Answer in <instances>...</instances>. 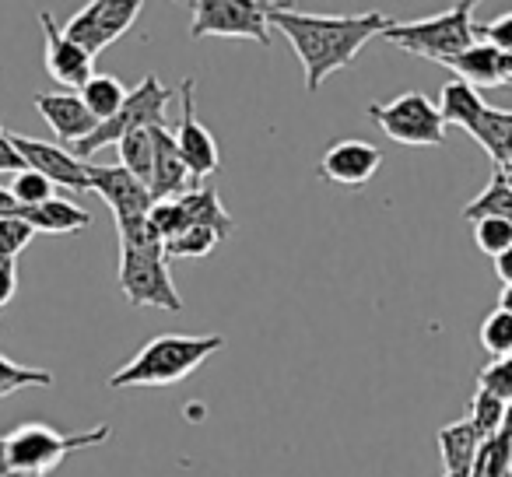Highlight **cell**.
<instances>
[{
  "mask_svg": "<svg viewBox=\"0 0 512 477\" xmlns=\"http://www.w3.org/2000/svg\"><path fill=\"white\" fill-rule=\"evenodd\" d=\"M271 29L285 32L295 57L306 67V92H320V85L330 74L355 64L362 46L369 39L383 36L393 25L390 15L369 11V15H302L288 4L267 8Z\"/></svg>",
  "mask_w": 512,
  "mask_h": 477,
  "instance_id": "obj_1",
  "label": "cell"
},
{
  "mask_svg": "<svg viewBox=\"0 0 512 477\" xmlns=\"http://www.w3.org/2000/svg\"><path fill=\"white\" fill-rule=\"evenodd\" d=\"M221 348H225V337L221 334H158L120 372L109 376V386L113 390H144L148 386L151 390V386L183 383L193 369H200Z\"/></svg>",
  "mask_w": 512,
  "mask_h": 477,
  "instance_id": "obj_2",
  "label": "cell"
},
{
  "mask_svg": "<svg viewBox=\"0 0 512 477\" xmlns=\"http://www.w3.org/2000/svg\"><path fill=\"white\" fill-rule=\"evenodd\" d=\"M109 439H113L109 425H95L88 432H60L46 421H29V425H18L15 432L0 435V477H50L71 453L106 446Z\"/></svg>",
  "mask_w": 512,
  "mask_h": 477,
  "instance_id": "obj_3",
  "label": "cell"
},
{
  "mask_svg": "<svg viewBox=\"0 0 512 477\" xmlns=\"http://www.w3.org/2000/svg\"><path fill=\"white\" fill-rule=\"evenodd\" d=\"M386 43L397 50L414 53V57L435 60V64H449L463 50L477 43V22H474V4L463 0L456 8L442 11L435 18H418V22H393L383 32Z\"/></svg>",
  "mask_w": 512,
  "mask_h": 477,
  "instance_id": "obj_4",
  "label": "cell"
},
{
  "mask_svg": "<svg viewBox=\"0 0 512 477\" xmlns=\"http://www.w3.org/2000/svg\"><path fill=\"white\" fill-rule=\"evenodd\" d=\"M123 299L141 309H162V313H183L176 285L169 274L165 246H127L120 243V271H116Z\"/></svg>",
  "mask_w": 512,
  "mask_h": 477,
  "instance_id": "obj_5",
  "label": "cell"
},
{
  "mask_svg": "<svg viewBox=\"0 0 512 477\" xmlns=\"http://www.w3.org/2000/svg\"><path fill=\"white\" fill-rule=\"evenodd\" d=\"M172 92L158 81V74H144L141 85L134 92H127V102L120 106V113L113 120L99 123L85 141H78L71 151L78 162H88V155H95L99 148H109V144H120L127 134L134 130H155L165 127V106H169Z\"/></svg>",
  "mask_w": 512,
  "mask_h": 477,
  "instance_id": "obj_6",
  "label": "cell"
},
{
  "mask_svg": "<svg viewBox=\"0 0 512 477\" xmlns=\"http://www.w3.org/2000/svg\"><path fill=\"white\" fill-rule=\"evenodd\" d=\"M369 120L383 130L390 141L411 144V148H442L446 144V120L439 106L421 92H404L369 106Z\"/></svg>",
  "mask_w": 512,
  "mask_h": 477,
  "instance_id": "obj_7",
  "label": "cell"
},
{
  "mask_svg": "<svg viewBox=\"0 0 512 477\" xmlns=\"http://www.w3.org/2000/svg\"><path fill=\"white\" fill-rule=\"evenodd\" d=\"M271 4L256 0H193L190 4V36L193 39H253L271 46Z\"/></svg>",
  "mask_w": 512,
  "mask_h": 477,
  "instance_id": "obj_8",
  "label": "cell"
},
{
  "mask_svg": "<svg viewBox=\"0 0 512 477\" xmlns=\"http://www.w3.org/2000/svg\"><path fill=\"white\" fill-rule=\"evenodd\" d=\"M137 18H141L137 0H92L64 25V36L95 60L106 46L127 36Z\"/></svg>",
  "mask_w": 512,
  "mask_h": 477,
  "instance_id": "obj_9",
  "label": "cell"
},
{
  "mask_svg": "<svg viewBox=\"0 0 512 477\" xmlns=\"http://www.w3.org/2000/svg\"><path fill=\"white\" fill-rule=\"evenodd\" d=\"M197 81L193 78H183L179 81V106H183V120L176 127V148L183 155V162L190 165L193 179H204V176H214L221 165V155H218V141L214 134L197 120Z\"/></svg>",
  "mask_w": 512,
  "mask_h": 477,
  "instance_id": "obj_10",
  "label": "cell"
},
{
  "mask_svg": "<svg viewBox=\"0 0 512 477\" xmlns=\"http://www.w3.org/2000/svg\"><path fill=\"white\" fill-rule=\"evenodd\" d=\"M88 190H95L113 211L116 225H127V221H141L151 211V190L141 179L130 176L123 165H95L88 162Z\"/></svg>",
  "mask_w": 512,
  "mask_h": 477,
  "instance_id": "obj_11",
  "label": "cell"
},
{
  "mask_svg": "<svg viewBox=\"0 0 512 477\" xmlns=\"http://www.w3.org/2000/svg\"><path fill=\"white\" fill-rule=\"evenodd\" d=\"M11 141H15L18 155L25 158V169L46 176L53 186H67L74 193L88 190V162H78L67 148L50 141H36V137L25 134H11Z\"/></svg>",
  "mask_w": 512,
  "mask_h": 477,
  "instance_id": "obj_12",
  "label": "cell"
},
{
  "mask_svg": "<svg viewBox=\"0 0 512 477\" xmlns=\"http://www.w3.org/2000/svg\"><path fill=\"white\" fill-rule=\"evenodd\" d=\"M383 165V151L369 141H334L320 158V176L334 186H365Z\"/></svg>",
  "mask_w": 512,
  "mask_h": 477,
  "instance_id": "obj_13",
  "label": "cell"
},
{
  "mask_svg": "<svg viewBox=\"0 0 512 477\" xmlns=\"http://www.w3.org/2000/svg\"><path fill=\"white\" fill-rule=\"evenodd\" d=\"M39 25H43V39H46V74L57 85L78 88L81 92L92 81V57L64 36V29H60L50 11L39 15Z\"/></svg>",
  "mask_w": 512,
  "mask_h": 477,
  "instance_id": "obj_14",
  "label": "cell"
},
{
  "mask_svg": "<svg viewBox=\"0 0 512 477\" xmlns=\"http://www.w3.org/2000/svg\"><path fill=\"white\" fill-rule=\"evenodd\" d=\"M32 106L39 109L50 130L60 137V148H74L78 141H85L99 120L85 109L81 95H67V92H36L32 95Z\"/></svg>",
  "mask_w": 512,
  "mask_h": 477,
  "instance_id": "obj_15",
  "label": "cell"
},
{
  "mask_svg": "<svg viewBox=\"0 0 512 477\" xmlns=\"http://www.w3.org/2000/svg\"><path fill=\"white\" fill-rule=\"evenodd\" d=\"M151 137H155V165H151V183H148L151 200L158 204V200H176V197H183V193L197 190V179H193L190 165L179 155L172 130L155 127Z\"/></svg>",
  "mask_w": 512,
  "mask_h": 477,
  "instance_id": "obj_16",
  "label": "cell"
},
{
  "mask_svg": "<svg viewBox=\"0 0 512 477\" xmlns=\"http://www.w3.org/2000/svg\"><path fill=\"white\" fill-rule=\"evenodd\" d=\"M446 67L460 74V81H467V85L477 88V92H484V88H502V74H498L502 53H498L491 43H484V39H477L470 50H463L460 57L449 60Z\"/></svg>",
  "mask_w": 512,
  "mask_h": 477,
  "instance_id": "obj_17",
  "label": "cell"
},
{
  "mask_svg": "<svg viewBox=\"0 0 512 477\" xmlns=\"http://www.w3.org/2000/svg\"><path fill=\"white\" fill-rule=\"evenodd\" d=\"M477 449H481V435L474 432V425L467 418L439 428V453L446 474H470Z\"/></svg>",
  "mask_w": 512,
  "mask_h": 477,
  "instance_id": "obj_18",
  "label": "cell"
},
{
  "mask_svg": "<svg viewBox=\"0 0 512 477\" xmlns=\"http://www.w3.org/2000/svg\"><path fill=\"white\" fill-rule=\"evenodd\" d=\"M470 137L488 151L495 169H509L512 165V113L509 109L488 106L481 113V120H477V127L470 130Z\"/></svg>",
  "mask_w": 512,
  "mask_h": 477,
  "instance_id": "obj_19",
  "label": "cell"
},
{
  "mask_svg": "<svg viewBox=\"0 0 512 477\" xmlns=\"http://www.w3.org/2000/svg\"><path fill=\"white\" fill-rule=\"evenodd\" d=\"M179 204H183L186 218H190V228H211L214 235H221V243L232 235L235 221H232V214L225 211V204H221L214 186H197V190L183 193Z\"/></svg>",
  "mask_w": 512,
  "mask_h": 477,
  "instance_id": "obj_20",
  "label": "cell"
},
{
  "mask_svg": "<svg viewBox=\"0 0 512 477\" xmlns=\"http://www.w3.org/2000/svg\"><path fill=\"white\" fill-rule=\"evenodd\" d=\"M25 221H32V228H36L39 235H78L81 228L92 225V214L74 204V200L57 197V200H50V204L25 211Z\"/></svg>",
  "mask_w": 512,
  "mask_h": 477,
  "instance_id": "obj_21",
  "label": "cell"
},
{
  "mask_svg": "<svg viewBox=\"0 0 512 477\" xmlns=\"http://www.w3.org/2000/svg\"><path fill=\"white\" fill-rule=\"evenodd\" d=\"M439 113H442V120H446V127L453 123V127H460V130H474L477 127V120H481V113L488 109V102L481 99V92L477 88H470L467 81H449L446 88H442V95H439Z\"/></svg>",
  "mask_w": 512,
  "mask_h": 477,
  "instance_id": "obj_22",
  "label": "cell"
},
{
  "mask_svg": "<svg viewBox=\"0 0 512 477\" xmlns=\"http://www.w3.org/2000/svg\"><path fill=\"white\" fill-rule=\"evenodd\" d=\"M81 102H85V109L95 120L106 123V120H113L123 102H127V85H123L120 78H113V74H92V81L81 88Z\"/></svg>",
  "mask_w": 512,
  "mask_h": 477,
  "instance_id": "obj_23",
  "label": "cell"
},
{
  "mask_svg": "<svg viewBox=\"0 0 512 477\" xmlns=\"http://www.w3.org/2000/svg\"><path fill=\"white\" fill-rule=\"evenodd\" d=\"M463 218L474 225V221L481 218H498V221H509L512 225V190L505 186L502 172H491V183L484 193H477L474 200H470L467 207H463Z\"/></svg>",
  "mask_w": 512,
  "mask_h": 477,
  "instance_id": "obj_24",
  "label": "cell"
},
{
  "mask_svg": "<svg viewBox=\"0 0 512 477\" xmlns=\"http://www.w3.org/2000/svg\"><path fill=\"white\" fill-rule=\"evenodd\" d=\"M116 148H120L123 169L148 186L151 183V165H155V137H151V130H134V134L123 137Z\"/></svg>",
  "mask_w": 512,
  "mask_h": 477,
  "instance_id": "obj_25",
  "label": "cell"
},
{
  "mask_svg": "<svg viewBox=\"0 0 512 477\" xmlns=\"http://www.w3.org/2000/svg\"><path fill=\"white\" fill-rule=\"evenodd\" d=\"M512 470V439L505 432L481 439V449L474 456L470 477H505Z\"/></svg>",
  "mask_w": 512,
  "mask_h": 477,
  "instance_id": "obj_26",
  "label": "cell"
},
{
  "mask_svg": "<svg viewBox=\"0 0 512 477\" xmlns=\"http://www.w3.org/2000/svg\"><path fill=\"white\" fill-rule=\"evenodd\" d=\"M467 421H470V425H474V432L481 435V439H491V435L502 432L505 404L495 397V393H488V390H481V386H477V393H474V397H470Z\"/></svg>",
  "mask_w": 512,
  "mask_h": 477,
  "instance_id": "obj_27",
  "label": "cell"
},
{
  "mask_svg": "<svg viewBox=\"0 0 512 477\" xmlns=\"http://www.w3.org/2000/svg\"><path fill=\"white\" fill-rule=\"evenodd\" d=\"M221 246V235H214L211 228H190L179 239L165 243V257L169 260H204L211 257L214 250Z\"/></svg>",
  "mask_w": 512,
  "mask_h": 477,
  "instance_id": "obj_28",
  "label": "cell"
},
{
  "mask_svg": "<svg viewBox=\"0 0 512 477\" xmlns=\"http://www.w3.org/2000/svg\"><path fill=\"white\" fill-rule=\"evenodd\" d=\"M11 197L18 200L22 207H43V204H50V200H57V186L50 183L46 176H39V172H32V169H25V172H18L15 179H11Z\"/></svg>",
  "mask_w": 512,
  "mask_h": 477,
  "instance_id": "obj_29",
  "label": "cell"
},
{
  "mask_svg": "<svg viewBox=\"0 0 512 477\" xmlns=\"http://www.w3.org/2000/svg\"><path fill=\"white\" fill-rule=\"evenodd\" d=\"M148 221H151V228L158 232V239H162V243H172V239H179L183 232H190V218H186V211H183V204H179V197L176 200H158V204H151Z\"/></svg>",
  "mask_w": 512,
  "mask_h": 477,
  "instance_id": "obj_30",
  "label": "cell"
},
{
  "mask_svg": "<svg viewBox=\"0 0 512 477\" xmlns=\"http://www.w3.org/2000/svg\"><path fill=\"white\" fill-rule=\"evenodd\" d=\"M481 348L491 355V362H495V358H509L512 355V316L509 313L495 309V313L484 316V323H481Z\"/></svg>",
  "mask_w": 512,
  "mask_h": 477,
  "instance_id": "obj_31",
  "label": "cell"
},
{
  "mask_svg": "<svg viewBox=\"0 0 512 477\" xmlns=\"http://www.w3.org/2000/svg\"><path fill=\"white\" fill-rule=\"evenodd\" d=\"M25 386H53L50 369H29V365L11 362L8 355H0V397H8Z\"/></svg>",
  "mask_w": 512,
  "mask_h": 477,
  "instance_id": "obj_32",
  "label": "cell"
},
{
  "mask_svg": "<svg viewBox=\"0 0 512 477\" xmlns=\"http://www.w3.org/2000/svg\"><path fill=\"white\" fill-rule=\"evenodd\" d=\"M474 243H477V250L488 253L491 260L502 257V253L512 246V225L509 221H498V218L474 221Z\"/></svg>",
  "mask_w": 512,
  "mask_h": 477,
  "instance_id": "obj_33",
  "label": "cell"
},
{
  "mask_svg": "<svg viewBox=\"0 0 512 477\" xmlns=\"http://www.w3.org/2000/svg\"><path fill=\"white\" fill-rule=\"evenodd\" d=\"M477 386L488 393H495L505 407L512 404V355L509 358H495L477 372Z\"/></svg>",
  "mask_w": 512,
  "mask_h": 477,
  "instance_id": "obj_34",
  "label": "cell"
},
{
  "mask_svg": "<svg viewBox=\"0 0 512 477\" xmlns=\"http://www.w3.org/2000/svg\"><path fill=\"white\" fill-rule=\"evenodd\" d=\"M36 228H32V221L25 218H0V257L4 260H15L18 253L25 250V246L36 239Z\"/></svg>",
  "mask_w": 512,
  "mask_h": 477,
  "instance_id": "obj_35",
  "label": "cell"
},
{
  "mask_svg": "<svg viewBox=\"0 0 512 477\" xmlns=\"http://www.w3.org/2000/svg\"><path fill=\"white\" fill-rule=\"evenodd\" d=\"M477 39H484V43H491L498 53L512 57V11L509 15L491 18V22H484V25H477Z\"/></svg>",
  "mask_w": 512,
  "mask_h": 477,
  "instance_id": "obj_36",
  "label": "cell"
},
{
  "mask_svg": "<svg viewBox=\"0 0 512 477\" xmlns=\"http://www.w3.org/2000/svg\"><path fill=\"white\" fill-rule=\"evenodd\" d=\"M0 172H11V176L25 172V158L18 155L15 141H11V134L4 127H0Z\"/></svg>",
  "mask_w": 512,
  "mask_h": 477,
  "instance_id": "obj_37",
  "label": "cell"
},
{
  "mask_svg": "<svg viewBox=\"0 0 512 477\" xmlns=\"http://www.w3.org/2000/svg\"><path fill=\"white\" fill-rule=\"evenodd\" d=\"M15 292H18V264L0 257V309L15 299Z\"/></svg>",
  "mask_w": 512,
  "mask_h": 477,
  "instance_id": "obj_38",
  "label": "cell"
},
{
  "mask_svg": "<svg viewBox=\"0 0 512 477\" xmlns=\"http://www.w3.org/2000/svg\"><path fill=\"white\" fill-rule=\"evenodd\" d=\"M495 274L502 278V285H512V246L502 257H495Z\"/></svg>",
  "mask_w": 512,
  "mask_h": 477,
  "instance_id": "obj_39",
  "label": "cell"
},
{
  "mask_svg": "<svg viewBox=\"0 0 512 477\" xmlns=\"http://www.w3.org/2000/svg\"><path fill=\"white\" fill-rule=\"evenodd\" d=\"M498 309L512 316V285H505V288H502V295H498Z\"/></svg>",
  "mask_w": 512,
  "mask_h": 477,
  "instance_id": "obj_40",
  "label": "cell"
},
{
  "mask_svg": "<svg viewBox=\"0 0 512 477\" xmlns=\"http://www.w3.org/2000/svg\"><path fill=\"white\" fill-rule=\"evenodd\" d=\"M502 432H505V435H509V439H512V404L505 407V421H502Z\"/></svg>",
  "mask_w": 512,
  "mask_h": 477,
  "instance_id": "obj_41",
  "label": "cell"
},
{
  "mask_svg": "<svg viewBox=\"0 0 512 477\" xmlns=\"http://www.w3.org/2000/svg\"><path fill=\"white\" fill-rule=\"evenodd\" d=\"M498 172H502V179H505V186H509V190H512V165H509V169H498Z\"/></svg>",
  "mask_w": 512,
  "mask_h": 477,
  "instance_id": "obj_42",
  "label": "cell"
},
{
  "mask_svg": "<svg viewBox=\"0 0 512 477\" xmlns=\"http://www.w3.org/2000/svg\"><path fill=\"white\" fill-rule=\"evenodd\" d=\"M442 477H470V474H442Z\"/></svg>",
  "mask_w": 512,
  "mask_h": 477,
  "instance_id": "obj_43",
  "label": "cell"
},
{
  "mask_svg": "<svg viewBox=\"0 0 512 477\" xmlns=\"http://www.w3.org/2000/svg\"><path fill=\"white\" fill-rule=\"evenodd\" d=\"M8 477H29V474H8Z\"/></svg>",
  "mask_w": 512,
  "mask_h": 477,
  "instance_id": "obj_44",
  "label": "cell"
},
{
  "mask_svg": "<svg viewBox=\"0 0 512 477\" xmlns=\"http://www.w3.org/2000/svg\"><path fill=\"white\" fill-rule=\"evenodd\" d=\"M505 477H512V470H509V474H505Z\"/></svg>",
  "mask_w": 512,
  "mask_h": 477,
  "instance_id": "obj_45",
  "label": "cell"
}]
</instances>
